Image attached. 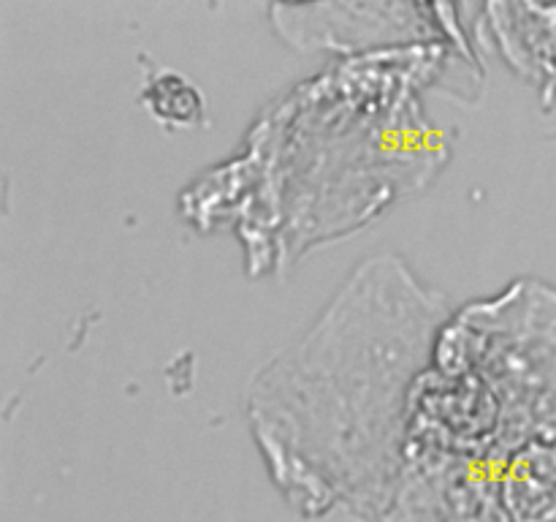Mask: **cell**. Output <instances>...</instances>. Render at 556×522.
Segmentation results:
<instances>
[{
  "label": "cell",
  "instance_id": "obj_5",
  "mask_svg": "<svg viewBox=\"0 0 556 522\" xmlns=\"http://www.w3.org/2000/svg\"><path fill=\"white\" fill-rule=\"evenodd\" d=\"M483 14V25L508 69L541 90L543 107H552L556 98V3H494Z\"/></svg>",
  "mask_w": 556,
  "mask_h": 522
},
{
  "label": "cell",
  "instance_id": "obj_2",
  "mask_svg": "<svg viewBox=\"0 0 556 522\" xmlns=\"http://www.w3.org/2000/svg\"><path fill=\"white\" fill-rule=\"evenodd\" d=\"M456 304L400 253L367 256L307 332L253 375L250 438L302 514L380 522L402 471L418 381Z\"/></svg>",
  "mask_w": 556,
  "mask_h": 522
},
{
  "label": "cell",
  "instance_id": "obj_3",
  "mask_svg": "<svg viewBox=\"0 0 556 522\" xmlns=\"http://www.w3.org/2000/svg\"><path fill=\"white\" fill-rule=\"evenodd\" d=\"M380 522H556V286L459 304L418 381Z\"/></svg>",
  "mask_w": 556,
  "mask_h": 522
},
{
  "label": "cell",
  "instance_id": "obj_1",
  "mask_svg": "<svg viewBox=\"0 0 556 522\" xmlns=\"http://www.w3.org/2000/svg\"><path fill=\"white\" fill-rule=\"evenodd\" d=\"M470 44L351 54L264 109L239 150L190 183L179 212L199 232L228 228L253 275L351 237L427 188L451 158L421 92Z\"/></svg>",
  "mask_w": 556,
  "mask_h": 522
},
{
  "label": "cell",
  "instance_id": "obj_4",
  "mask_svg": "<svg viewBox=\"0 0 556 522\" xmlns=\"http://www.w3.org/2000/svg\"><path fill=\"white\" fill-rule=\"evenodd\" d=\"M280 38L302 49H340L345 58L413 44H470L445 5H275Z\"/></svg>",
  "mask_w": 556,
  "mask_h": 522
}]
</instances>
